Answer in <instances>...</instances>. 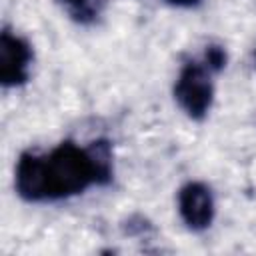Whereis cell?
Listing matches in <instances>:
<instances>
[{"label":"cell","instance_id":"obj_3","mask_svg":"<svg viewBox=\"0 0 256 256\" xmlns=\"http://www.w3.org/2000/svg\"><path fill=\"white\" fill-rule=\"evenodd\" d=\"M34 62L32 44L4 28L0 32V84L4 88H18L30 80V70Z\"/></svg>","mask_w":256,"mask_h":256},{"label":"cell","instance_id":"obj_5","mask_svg":"<svg viewBox=\"0 0 256 256\" xmlns=\"http://www.w3.org/2000/svg\"><path fill=\"white\" fill-rule=\"evenodd\" d=\"M106 0H60L66 14L78 24H92L102 14Z\"/></svg>","mask_w":256,"mask_h":256},{"label":"cell","instance_id":"obj_1","mask_svg":"<svg viewBox=\"0 0 256 256\" xmlns=\"http://www.w3.org/2000/svg\"><path fill=\"white\" fill-rule=\"evenodd\" d=\"M112 180V146L102 138L88 144L64 140L48 152L26 150L14 168L16 194L30 204L68 200Z\"/></svg>","mask_w":256,"mask_h":256},{"label":"cell","instance_id":"obj_7","mask_svg":"<svg viewBox=\"0 0 256 256\" xmlns=\"http://www.w3.org/2000/svg\"><path fill=\"white\" fill-rule=\"evenodd\" d=\"M164 2L174 8H196L202 4V0H164Z\"/></svg>","mask_w":256,"mask_h":256},{"label":"cell","instance_id":"obj_6","mask_svg":"<svg viewBox=\"0 0 256 256\" xmlns=\"http://www.w3.org/2000/svg\"><path fill=\"white\" fill-rule=\"evenodd\" d=\"M202 60L206 62V66H208L214 74H218L220 70H224L228 56H226V50H224L222 46H218V44H210V46H206V50H204V58H202Z\"/></svg>","mask_w":256,"mask_h":256},{"label":"cell","instance_id":"obj_2","mask_svg":"<svg viewBox=\"0 0 256 256\" xmlns=\"http://www.w3.org/2000/svg\"><path fill=\"white\" fill-rule=\"evenodd\" d=\"M214 72L204 60H186L174 80V100L190 120H204L214 104Z\"/></svg>","mask_w":256,"mask_h":256},{"label":"cell","instance_id":"obj_4","mask_svg":"<svg viewBox=\"0 0 256 256\" xmlns=\"http://www.w3.org/2000/svg\"><path fill=\"white\" fill-rule=\"evenodd\" d=\"M176 208L182 224L190 232L208 230L216 216V200H214L212 188L200 180L186 182L178 190Z\"/></svg>","mask_w":256,"mask_h":256}]
</instances>
